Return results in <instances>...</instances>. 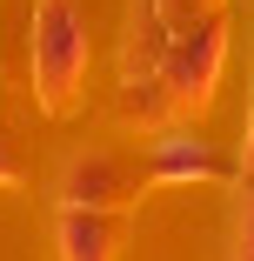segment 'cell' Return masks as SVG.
I'll use <instances>...</instances> for the list:
<instances>
[{"label":"cell","instance_id":"cell-3","mask_svg":"<svg viewBox=\"0 0 254 261\" xmlns=\"http://www.w3.org/2000/svg\"><path fill=\"white\" fill-rule=\"evenodd\" d=\"M127 194V168L114 154H74L61 174V207H114Z\"/></svg>","mask_w":254,"mask_h":261},{"label":"cell","instance_id":"cell-2","mask_svg":"<svg viewBox=\"0 0 254 261\" xmlns=\"http://www.w3.org/2000/svg\"><path fill=\"white\" fill-rule=\"evenodd\" d=\"M221 54H228V40H221L214 20H181L167 61H161V87L174 100H208L214 94V74H221Z\"/></svg>","mask_w":254,"mask_h":261},{"label":"cell","instance_id":"cell-4","mask_svg":"<svg viewBox=\"0 0 254 261\" xmlns=\"http://www.w3.org/2000/svg\"><path fill=\"white\" fill-rule=\"evenodd\" d=\"M147 174L154 181H214V174H228V161L214 154V141H201V134H161L154 141V154H147Z\"/></svg>","mask_w":254,"mask_h":261},{"label":"cell","instance_id":"cell-1","mask_svg":"<svg viewBox=\"0 0 254 261\" xmlns=\"http://www.w3.org/2000/svg\"><path fill=\"white\" fill-rule=\"evenodd\" d=\"M87 74V20L74 0H40L34 7V81L47 108H67Z\"/></svg>","mask_w":254,"mask_h":261},{"label":"cell","instance_id":"cell-6","mask_svg":"<svg viewBox=\"0 0 254 261\" xmlns=\"http://www.w3.org/2000/svg\"><path fill=\"white\" fill-rule=\"evenodd\" d=\"M14 174H20V168H14V154H7V141H0V188H7Z\"/></svg>","mask_w":254,"mask_h":261},{"label":"cell","instance_id":"cell-5","mask_svg":"<svg viewBox=\"0 0 254 261\" xmlns=\"http://www.w3.org/2000/svg\"><path fill=\"white\" fill-rule=\"evenodd\" d=\"M121 221L107 207H61V261H114Z\"/></svg>","mask_w":254,"mask_h":261}]
</instances>
